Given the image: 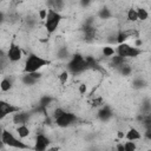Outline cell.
Wrapping results in <instances>:
<instances>
[{"label": "cell", "mask_w": 151, "mask_h": 151, "mask_svg": "<svg viewBox=\"0 0 151 151\" xmlns=\"http://www.w3.org/2000/svg\"><path fill=\"white\" fill-rule=\"evenodd\" d=\"M111 116H112V112H111V110H110L109 106H104V107L100 109L99 112H98V118H99L100 120H107Z\"/></svg>", "instance_id": "13"}, {"label": "cell", "mask_w": 151, "mask_h": 151, "mask_svg": "<svg viewBox=\"0 0 151 151\" xmlns=\"http://www.w3.org/2000/svg\"><path fill=\"white\" fill-rule=\"evenodd\" d=\"M119 72H120L123 76H130V73H131V67H130L127 64H124V65L119 68Z\"/></svg>", "instance_id": "22"}, {"label": "cell", "mask_w": 151, "mask_h": 151, "mask_svg": "<svg viewBox=\"0 0 151 151\" xmlns=\"http://www.w3.org/2000/svg\"><path fill=\"white\" fill-rule=\"evenodd\" d=\"M130 37V34H129V32H125V31H120L118 34H117V37H116V41L118 42V45H120V44H124L126 40H127V38Z\"/></svg>", "instance_id": "15"}, {"label": "cell", "mask_w": 151, "mask_h": 151, "mask_svg": "<svg viewBox=\"0 0 151 151\" xmlns=\"http://www.w3.org/2000/svg\"><path fill=\"white\" fill-rule=\"evenodd\" d=\"M22 81H24L25 85H32V84H34L37 80L33 79L28 73H25V76H22Z\"/></svg>", "instance_id": "19"}, {"label": "cell", "mask_w": 151, "mask_h": 151, "mask_svg": "<svg viewBox=\"0 0 151 151\" xmlns=\"http://www.w3.org/2000/svg\"><path fill=\"white\" fill-rule=\"evenodd\" d=\"M28 113H22V112H17L14 113V117H13V122L15 124H19V125H24V124H27L28 123Z\"/></svg>", "instance_id": "10"}, {"label": "cell", "mask_w": 151, "mask_h": 151, "mask_svg": "<svg viewBox=\"0 0 151 151\" xmlns=\"http://www.w3.org/2000/svg\"><path fill=\"white\" fill-rule=\"evenodd\" d=\"M67 68H68L70 72H72L73 74H76V73H81V72H84V71L87 70L88 67H87V64H86V61H85V58H84L81 54L76 53V54L72 57V59L70 60V63H68V65H67Z\"/></svg>", "instance_id": "4"}, {"label": "cell", "mask_w": 151, "mask_h": 151, "mask_svg": "<svg viewBox=\"0 0 151 151\" xmlns=\"http://www.w3.org/2000/svg\"><path fill=\"white\" fill-rule=\"evenodd\" d=\"M125 138L127 139V140H131V142H134V140H139L140 138H142V134H140V132L137 130V129H134V127H131L127 132H126V134H125Z\"/></svg>", "instance_id": "11"}, {"label": "cell", "mask_w": 151, "mask_h": 151, "mask_svg": "<svg viewBox=\"0 0 151 151\" xmlns=\"http://www.w3.org/2000/svg\"><path fill=\"white\" fill-rule=\"evenodd\" d=\"M15 131H17V133H18V136H19L20 139H25V138H27V137L29 136V133H31L29 127H28L26 124H24V125H19V126L17 127Z\"/></svg>", "instance_id": "12"}, {"label": "cell", "mask_w": 151, "mask_h": 151, "mask_svg": "<svg viewBox=\"0 0 151 151\" xmlns=\"http://www.w3.org/2000/svg\"><path fill=\"white\" fill-rule=\"evenodd\" d=\"M68 80V71H63L60 74H59V81L60 84H66Z\"/></svg>", "instance_id": "21"}, {"label": "cell", "mask_w": 151, "mask_h": 151, "mask_svg": "<svg viewBox=\"0 0 151 151\" xmlns=\"http://www.w3.org/2000/svg\"><path fill=\"white\" fill-rule=\"evenodd\" d=\"M103 55L104 57H107V58H112L116 53V50L112 47V46H104L103 47Z\"/></svg>", "instance_id": "18"}, {"label": "cell", "mask_w": 151, "mask_h": 151, "mask_svg": "<svg viewBox=\"0 0 151 151\" xmlns=\"http://www.w3.org/2000/svg\"><path fill=\"white\" fill-rule=\"evenodd\" d=\"M51 61L38 55L34 53H29L25 60V65H24V72L25 73H33V72H39V70H41L42 67L50 65Z\"/></svg>", "instance_id": "1"}, {"label": "cell", "mask_w": 151, "mask_h": 151, "mask_svg": "<svg viewBox=\"0 0 151 151\" xmlns=\"http://www.w3.org/2000/svg\"><path fill=\"white\" fill-rule=\"evenodd\" d=\"M22 57V51H21V47L19 45H17L14 41H12L9 44V48L7 51V59L11 61V63H17L21 59Z\"/></svg>", "instance_id": "6"}, {"label": "cell", "mask_w": 151, "mask_h": 151, "mask_svg": "<svg viewBox=\"0 0 151 151\" xmlns=\"http://www.w3.org/2000/svg\"><path fill=\"white\" fill-rule=\"evenodd\" d=\"M78 91H79L80 94H85V93L87 92V85H86L85 83L79 84V86H78Z\"/></svg>", "instance_id": "26"}, {"label": "cell", "mask_w": 151, "mask_h": 151, "mask_svg": "<svg viewBox=\"0 0 151 151\" xmlns=\"http://www.w3.org/2000/svg\"><path fill=\"white\" fill-rule=\"evenodd\" d=\"M124 146H125V151H136L137 146H136V143L134 142H131V140H127L124 143Z\"/></svg>", "instance_id": "20"}, {"label": "cell", "mask_w": 151, "mask_h": 151, "mask_svg": "<svg viewBox=\"0 0 151 151\" xmlns=\"http://www.w3.org/2000/svg\"><path fill=\"white\" fill-rule=\"evenodd\" d=\"M144 137L147 139V140H151V130H146L144 132Z\"/></svg>", "instance_id": "30"}, {"label": "cell", "mask_w": 151, "mask_h": 151, "mask_svg": "<svg viewBox=\"0 0 151 151\" xmlns=\"http://www.w3.org/2000/svg\"><path fill=\"white\" fill-rule=\"evenodd\" d=\"M116 52H117V55L123 57V58H134V57H138L139 54H142L140 48L134 47V46H130L126 42L118 45Z\"/></svg>", "instance_id": "5"}, {"label": "cell", "mask_w": 151, "mask_h": 151, "mask_svg": "<svg viewBox=\"0 0 151 151\" xmlns=\"http://www.w3.org/2000/svg\"><path fill=\"white\" fill-rule=\"evenodd\" d=\"M66 111H64L61 107H57V109H54V111H53V114H52V117L54 118V120L57 119V118H59L60 116H63L64 113H65Z\"/></svg>", "instance_id": "23"}, {"label": "cell", "mask_w": 151, "mask_h": 151, "mask_svg": "<svg viewBox=\"0 0 151 151\" xmlns=\"http://www.w3.org/2000/svg\"><path fill=\"white\" fill-rule=\"evenodd\" d=\"M110 15H111V14H110L109 9H106V8H103V9L99 11V17H100L101 19H107Z\"/></svg>", "instance_id": "25"}, {"label": "cell", "mask_w": 151, "mask_h": 151, "mask_svg": "<svg viewBox=\"0 0 151 151\" xmlns=\"http://www.w3.org/2000/svg\"><path fill=\"white\" fill-rule=\"evenodd\" d=\"M50 139L42 134V133H39L37 134L35 137V142H34V146H33V150L34 151H46L48 145H50Z\"/></svg>", "instance_id": "8"}, {"label": "cell", "mask_w": 151, "mask_h": 151, "mask_svg": "<svg viewBox=\"0 0 151 151\" xmlns=\"http://www.w3.org/2000/svg\"><path fill=\"white\" fill-rule=\"evenodd\" d=\"M125 134H126V133H125L124 131H118V132H117V138H118V139H123V138H125Z\"/></svg>", "instance_id": "29"}, {"label": "cell", "mask_w": 151, "mask_h": 151, "mask_svg": "<svg viewBox=\"0 0 151 151\" xmlns=\"http://www.w3.org/2000/svg\"><path fill=\"white\" fill-rule=\"evenodd\" d=\"M1 142L4 145H7L9 147H15L19 150H33V147H31L29 145L25 144L21 139H18L17 137H14L9 131L7 130H2L1 133Z\"/></svg>", "instance_id": "2"}, {"label": "cell", "mask_w": 151, "mask_h": 151, "mask_svg": "<svg viewBox=\"0 0 151 151\" xmlns=\"http://www.w3.org/2000/svg\"><path fill=\"white\" fill-rule=\"evenodd\" d=\"M80 5H81V6H88V5H90V1H81Z\"/></svg>", "instance_id": "32"}, {"label": "cell", "mask_w": 151, "mask_h": 151, "mask_svg": "<svg viewBox=\"0 0 151 151\" xmlns=\"http://www.w3.org/2000/svg\"><path fill=\"white\" fill-rule=\"evenodd\" d=\"M137 15H138V20H140V21H145L149 18L147 11L145 8H143V7H138L137 8Z\"/></svg>", "instance_id": "17"}, {"label": "cell", "mask_w": 151, "mask_h": 151, "mask_svg": "<svg viewBox=\"0 0 151 151\" xmlns=\"http://www.w3.org/2000/svg\"><path fill=\"white\" fill-rule=\"evenodd\" d=\"M20 111V109L19 107H17V106H14V105H12V104H9V103H7V101H1L0 103V117L4 119L6 116H8V114H12V113H17V112H19Z\"/></svg>", "instance_id": "9"}, {"label": "cell", "mask_w": 151, "mask_h": 151, "mask_svg": "<svg viewBox=\"0 0 151 151\" xmlns=\"http://www.w3.org/2000/svg\"><path fill=\"white\" fill-rule=\"evenodd\" d=\"M116 151H125V146L123 143H118L116 145Z\"/></svg>", "instance_id": "28"}, {"label": "cell", "mask_w": 151, "mask_h": 151, "mask_svg": "<svg viewBox=\"0 0 151 151\" xmlns=\"http://www.w3.org/2000/svg\"><path fill=\"white\" fill-rule=\"evenodd\" d=\"M58 150H59V147L57 146V147H51V149H48L47 151H58Z\"/></svg>", "instance_id": "33"}, {"label": "cell", "mask_w": 151, "mask_h": 151, "mask_svg": "<svg viewBox=\"0 0 151 151\" xmlns=\"http://www.w3.org/2000/svg\"><path fill=\"white\" fill-rule=\"evenodd\" d=\"M48 12H47V18L45 20V29L47 32V34H52L57 31L61 19H63V15L59 13V12H55L51 8H47Z\"/></svg>", "instance_id": "3"}, {"label": "cell", "mask_w": 151, "mask_h": 151, "mask_svg": "<svg viewBox=\"0 0 151 151\" xmlns=\"http://www.w3.org/2000/svg\"><path fill=\"white\" fill-rule=\"evenodd\" d=\"M142 44H143L142 39H137V40L134 41V47H138V48H139V46H142Z\"/></svg>", "instance_id": "31"}, {"label": "cell", "mask_w": 151, "mask_h": 151, "mask_svg": "<svg viewBox=\"0 0 151 151\" xmlns=\"http://www.w3.org/2000/svg\"><path fill=\"white\" fill-rule=\"evenodd\" d=\"M47 12H48V9H46V8H41V9H39V19L41 20V21H45L46 20V18H47Z\"/></svg>", "instance_id": "24"}, {"label": "cell", "mask_w": 151, "mask_h": 151, "mask_svg": "<svg viewBox=\"0 0 151 151\" xmlns=\"http://www.w3.org/2000/svg\"><path fill=\"white\" fill-rule=\"evenodd\" d=\"M76 122H77V116L74 113H71V112H65L63 116H60L59 118H57L54 120V123L59 127H67Z\"/></svg>", "instance_id": "7"}, {"label": "cell", "mask_w": 151, "mask_h": 151, "mask_svg": "<svg viewBox=\"0 0 151 151\" xmlns=\"http://www.w3.org/2000/svg\"><path fill=\"white\" fill-rule=\"evenodd\" d=\"M12 80L9 79V78H4L2 80H1V84H0V87H1V91L2 92H7V91H9L11 88H12Z\"/></svg>", "instance_id": "14"}, {"label": "cell", "mask_w": 151, "mask_h": 151, "mask_svg": "<svg viewBox=\"0 0 151 151\" xmlns=\"http://www.w3.org/2000/svg\"><path fill=\"white\" fill-rule=\"evenodd\" d=\"M101 104H103V98L101 97H97V98H94L92 100V106H94V107H98Z\"/></svg>", "instance_id": "27"}, {"label": "cell", "mask_w": 151, "mask_h": 151, "mask_svg": "<svg viewBox=\"0 0 151 151\" xmlns=\"http://www.w3.org/2000/svg\"><path fill=\"white\" fill-rule=\"evenodd\" d=\"M126 18L129 21L131 22H136L138 20V15H137V9L134 8H129L127 9V13H126Z\"/></svg>", "instance_id": "16"}]
</instances>
